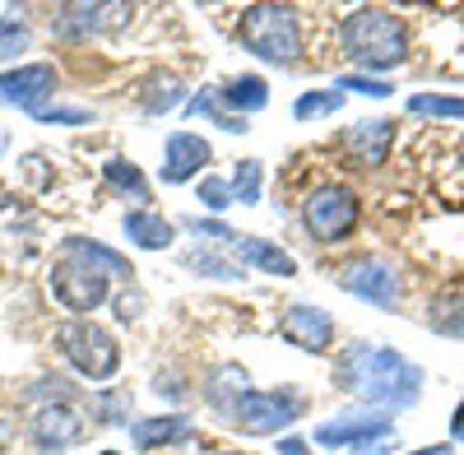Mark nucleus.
Returning <instances> with one entry per match:
<instances>
[{"instance_id":"35","label":"nucleus","mask_w":464,"mask_h":455,"mask_svg":"<svg viewBox=\"0 0 464 455\" xmlns=\"http://www.w3.org/2000/svg\"><path fill=\"white\" fill-rule=\"evenodd\" d=\"M279 455H312V446L302 437H279Z\"/></svg>"},{"instance_id":"34","label":"nucleus","mask_w":464,"mask_h":455,"mask_svg":"<svg viewBox=\"0 0 464 455\" xmlns=\"http://www.w3.org/2000/svg\"><path fill=\"white\" fill-rule=\"evenodd\" d=\"M140 307H144V297H140V293H121V297H116V316H121V321H135Z\"/></svg>"},{"instance_id":"21","label":"nucleus","mask_w":464,"mask_h":455,"mask_svg":"<svg viewBox=\"0 0 464 455\" xmlns=\"http://www.w3.org/2000/svg\"><path fill=\"white\" fill-rule=\"evenodd\" d=\"M422 321H428V330H437L446 339H464V293H437V297H428Z\"/></svg>"},{"instance_id":"25","label":"nucleus","mask_w":464,"mask_h":455,"mask_svg":"<svg viewBox=\"0 0 464 455\" xmlns=\"http://www.w3.org/2000/svg\"><path fill=\"white\" fill-rule=\"evenodd\" d=\"M339 107H343V93L339 89H306L293 102V117L297 121H321V117H334Z\"/></svg>"},{"instance_id":"10","label":"nucleus","mask_w":464,"mask_h":455,"mask_svg":"<svg viewBox=\"0 0 464 455\" xmlns=\"http://www.w3.org/2000/svg\"><path fill=\"white\" fill-rule=\"evenodd\" d=\"M279 339L302 353H330L334 344V316L325 307H316V302H293V307H284L279 316Z\"/></svg>"},{"instance_id":"18","label":"nucleus","mask_w":464,"mask_h":455,"mask_svg":"<svg viewBox=\"0 0 464 455\" xmlns=\"http://www.w3.org/2000/svg\"><path fill=\"white\" fill-rule=\"evenodd\" d=\"M196 437V423L186 413H159V419H140L130 423V441L135 450H159V446H186Z\"/></svg>"},{"instance_id":"26","label":"nucleus","mask_w":464,"mask_h":455,"mask_svg":"<svg viewBox=\"0 0 464 455\" xmlns=\"http://www.w3.org/2000/svg\"><path fill=\"white\" fill-rule=\"evenodd\" d=\"M102 177H107V186H116L121 196L149 200V181L140 177V168H135V163H126V159H107V163H102Z\"/></svg>"},{"instance_id":"24","label":"nucleus","mask_w":464,"mask_h":455,"mask_svg":"<svg viewBox=\"0 0 464 455\" xmlns=\"http://www.w3.org/2000/svg\"><path fill=\"white\" fill-rule=\"evenodd\" d=\"M413 117H432V121H464V98L450 93H413L409 98Z\"/></svg>"},{"instance_id":"32","label":"nucleus","mask_w":464,"mask_h":455,"mask_svg":"<svg viewBox=\"0 0 464 455\" xmlns=\"http://www.w3.org/2000/svg\"><path fill=\"white\" fill-rule=\"evenodd\" d=\"M186 228L196 233L200 242H223V247H232L242 233H232V228L223 223V218H186Z\"/></svg>"},{"instance_id":"30","label":"nucleus","mask_w":464,"mask_h":455,"mask_svg":"<svg viewBox=\"0 0 464 455\" xmlns=\"http://www.w3.org/2000/svg\"><path fill=\"white\" fill-rule=\"evenodd\" d=\"M200 205L209 209V214H223L227 205H237V200H232V181L227 177H200Z\"/></svg>"},{"instance_id":"4","label":"nucleus","mask_w":464,"mask_h":455,"mask_svg":"<svg viewBox=\"0 0 464 455\" xmlns=\"http://www.w3.org/2000/svg\"><path fill=\"white\" fill-rule=\"evenodd\" d=\"M306 413V395L302 391H288V386H279V391H246L242 395V404L232 409V428H237L242 437H275L279 441V432H288L297 419Z\"/></svg>"},{"instance_id":"8","label":"nucleus","mask_w":464,"mask_h":455,"mask_svg":"<svg viewBox=\"0 0 464 455\" xmlns=\"http://www.w3.org/2000/svg\"><path fill=\"white\" fill-rule=\"evenodd\" d=\"M391 437H395V423H391V413H381V409H353V413H339V419L316 428V446L353 450V455H362L376 441H391Z\"/></svg>"},{"instance_id":"27","label":"nucleus","mask_w":464,"mask_h":455,"mask_svg":"<svg viewBox=\"0 0 464 455\" xmlns=\"http://www.w3.org/2000/svg\"><path fill=\"white\" fill-rule=\"evenodd\" d=\"M260 177H265V168H260V159H242L237 168H232V200L237 205H260Z\"/></svg>"},{"instance_id":"31","label":"nucleus","mask_w":464,"mask_h":455,"mask_svg":"<svg viewBox=\"0 0 464 455\" xmlns=\"http://www.w3.org/2000/svg\"><path fill=\"white\" fill-rule=\"evenodd\" d=\"M33 33L19 24V19H0V61H14L19 52H28Z\"/></svg>"},{"instance_id":"11","label":"nucleus","mask_w":464,"mask_h":455,"mask_svg":"<svg viewBox=\"0 0 464 455\" xmlns=\"http://www.w3.org/2000/svg\"><path fill=\"white\" fill-rule=\"evenodd\" d=\"M52 93H56V65H47V61H33V65H19V70L0 74V102L5 107L43 111V102Z\"/></svg>"},{"instance_id":"33","label":"nucleus","mask_w":464,"mask_h":455,"mask_svg":"<svg viewBox=\"0 0 464 455\" xmlns=\"http://www.w3.org/2000/svg\"><path fill=\"white\" fill-rule=\"evenodd\" d=\"M33 117L47 121V126H89L93 111L89 107H43V111H33Z\"/></svg>"},{"instance_id":"1","label":"nucleus","mask_w":464,"mask_h":455,"mask_svg":"<svg viewBox=\"0 0 464 455\" xmlns=\"http://www.w3.org/2000/svg\"><path fill=\"white\" fill-rule=\"evenodd\" d=\"M334 386L343 395L362 400L367 409L400 413L422 400V367L409 363L400 349H381V344H367V339H353L334 358Z\"/></svg>"},{"instance_id":"17","label":"nucleus","mask_w":464,"mask_h":455,"mask_svg":"<svg viewBox=\"0 0 464 455\" xmlns=\"http://www.w3.org/2000/svg\"><path fill=\"white\" fill-rule=\"evenodd\" d=\"M251 391V376L242 363H218L205 372V404L214 413H223V419H232V409L242 404V395Z\"/></svg>"},{"instance_id":"29","label":"nucleus","mask_w":464,"mask_h":455,"mask_svg":"<svg viewBox=\"0 0 464 455\" xmlns=\"http://www.w3.org/2000/svg\"><path fill=\"white\" fill-rule=\"evenodd\" d=\"M93 423H130V395L126 391H98L93 395Z\"/></svg>"},{"instance_id":"14","label":"nucleus","mask_w":464,"mask_h":455,"mask_svg":"<svg viewBox=\"0 0 464 455\" xmlns=\"http://www.w3.org/2000/svg\"><path fill=\"white\" fill-rule=\"evenodd\" d=\"M391 144H395V121H381V117L353 121V126L343 131V149L362 168H381L385 159H391Z\"/></svg>"},{"instance_id":"12","label":"nucleus","mask_w":464,"mask_h":455,"mask_svg":"<svg viewBox=\"0 0 464 455\" xmlns=\"http://www.w3.org/2000/svg\"><path fill=\"white\" fill-rule=\"evenodd\" d=\"M84 428L89 423L70 404H43V409L33 413V423H28V437L43 446V450H70V446L84 441Z\"/></svg>"},{"instance_id":"19","label":"nucleus","mask_w":464,"mask_h":455,"mask_svg":"<svg viewBox=\"0 0 464 455\" xmlns=\"http://www.w3.org/2000/svg\"><path fill=\"white\" fill-rule=\"evenodd\" d=\"M121 228H126V237H130L135 247H144V251H168L172 237H177L172 218H163L159 209H130V214L121 218Z\"/></svg>"},{"instance_id":"28","label":"nucleus","mask_w":464,"mask_h":455,"mask_svg":"<svg viewBox=\"0 0 464 455\" xmlns=\"http://www.w3.org/2000/svg\"><path fill=\"white\" fill-rule=\"evenodd\" d=\"M334 89H339V93H362V98H391V93H395V84L385 80V74H362V70L339 74Z\"/></svg>"},{"instance_id":"7","label":"nucleus","mask_w":464,"mask_h":455,"mask_svg":"<svg viewBox=\"0 0 464 455\" xmlns=\"http://www.w3.org/2000/svg\"><path fill=\"white\" fill-rule=\"evenodd\" d=\"M339 288L362 297V302H372V307H381V312H395L400 302H404L400 270L385 256H376V251H362V256L348 260L343 270H339Z\"/></svg>"},{"instance_id":"15","label":"nucleus","mask_w":464,"mask_h":455,"mask_svg":"<svg viewBox=\"0 0 464 455\" xmlns=\"http://www.w3.org/2000/svg\"><path fill=\"white\" fill-rule=\"evenodd\" d=\"M232 260L242 265V270H260V275H279V279H293L297 275V260L269 237H251L242 233L237 242H232Z\"/></svg>"},{"instance_id":"13","label":"nucleus","mask_w":464,"mask_h":455,"mask_svg":"<svg viewBox=\"0 0 464 455\" xmlns=\"http://www.w3.org/2000/svg\"><path fill=\"white\" fill-rule=\"evenodd\" d=\"M205 163H214V149L205 135H190V131H172L168 144H163V181L168 186H181L190 177H200Z\"/></svg>"},{"instance_id":"20","label":"nucleus","mask_w":464,"mask_h":455,"mask_svg":"<svg viewBox=\"0 0 464 455\" xmlns=\"http://www.w3.org/2000/svg\"><path fill=\"white\" fill-rule=\"evenodd\" d=\"M218 102H223V111H232V117H251V111H260L269 102V84L260 80V74H232V80L218 89Z\"/></svg>"},{"instance_id":"9","label":"nucleus","mask_w":464,"mask_h":455,"mask_svg":"<svg viewBox=\"0 0 464 455\" xmlns=\"http://www.w3.org/2000/svg\"><path fill=\"white\" fill-rule=\"evenodd\" d=\"M52 297L61 302L65 312H98L102 302L111 297V279L107 275H93L84 270V265H74V260H61L56 270H52Z\"/></svg>"},{"instance_id":"5","label":"nucleus","mask_w":464,"mask_h":455,"mask_svg":"<svg viewBox=\"0 0 464 455\" xmlns=\"http://www.w3.org/2000/svg\"><path fill=\"white\" fill-rule=\"evenodd\" d=\"M56 349L65 353V363L89 376V382H107V376L121 367V349H116V339L111 330H102L98 321H84V316H74L56 330Z\"/></svg>"},{"instance_id":"2","label":"nucleus","mask_w":464,"mask_h":455,"mask_svg":"<svg viewBox=\"0 0 464 455\" xmlns=\"http://www.w3.org/2000/svg\"><path fill=\"white\" fill-rule=\"evenodd\" d=\"M334 43L339 52L353 61V70L362 74H385L409 61V28L400 15L381 10V5H358L339 15V28H334Z\"/></svg>"},{"instance_id":"36","label":"nucleus","mask_w":464,"mask_h":455,"mask_svg":"<svg viewBox=\"0 0 464 455\" xmlns=\"http://www.w3.org/2000/svg\"><path fill=\"white\" fill-rule=\"evenodd\" d=\"M450 437L455 441H464V400L455 404V413H450Z\"/></svg>"},{"instance_id":"22","label":"nucleus","mask_w":464,"mask_h":455,"mask_svg":"<svg viewBox=\"0 0 464 455\" xmlns=\"http://www.w3.org/2000/svg\"><path fill=\"white\" fill-rule=\"evenodd\" d=\"M181 265H186V270L190 275H200V279H242V265L237 260H232V256H223V251H214V247H190L186 256H181Z\"/></svg>"},{"instance_id":"38","label":"nucleus","mask_w":464,"mask_h":455,"mask_svg":"<svg viewBox=\"0 0 464 455\" xmlns=\"http://www.w3.org/2000/svg\"><path fill=\"white\" fill-rule=\"evenodd\" d=\"M98 455H121V450H98Z\"/></svg>"},{"instance_id":"16","label":"nucleus","mask_w":464,"mask_h":455,"mask_svg":"<svg viewBox=\"0 0 464 455\" xmlns=\"http://www.w3.org/2000/svg\"><path fill=\"white\" fill-rule=\"evenodd\" d=\"M61 260H74V265H84V270H93V275H107V279H130L135 275L121 251H111V247H102L93 237H65L61 242Z\"/></svg>"},{"instance_id":"23","label":"nucleus","mask_w":464,"mask_h":455,"mask_svg":"<svg viewBox=\"0 0 464 455\" xmlns=\"http://www.w3.org/2000/svg\"><path fill=\"white\" fill-rule=\"evenodd\" d=\"M140 107L149 111V117H163V111L181 107V80L177 74H153V80L144 84V93H140Z\"/></svg>"},{"instance_id":"6","label":"nucleus","mask_w":464,"mask_h":455,"mask_svg":"<svg viewBox=\"0 0 464 455\" xmlns=\"http://www.w3.org/2000/svg\"><path fill=\"white\" fill-rule=\"evenodd\" d=\"M358 214H362L358 191L353 186H339V181L316 186V191H306V200H302V228L312 233V242H325V247H334L353 233Z\"/></svg>"},{"instance_id":"3","label":"nucleus","mask_w":464,"mask_h":455,"mask_svg":"<svg viewBox=\"0 0 464 455\" xmlns=\"http://www.w3.org/2000/svg\"><path fill=\"white\" fill-rule=\"evenodd\" d=\"M237 43L269 65H297L306 52V19L293 5H246L237 15Z\"/></svg>"},{"instance_id":"37","label":"nucleus","mask_w":464,"mask_h":455,"mask_svg":"<svg viewBox=\"0 0 464 455\" xmlns=\"http://www.w3.org/2000/svg\"><path fill=\"white\" fill-rule=\"evenodd\" d=\"M409 455H450V446L437 441V446H418V450H409Z\"/></svg>"}]
</instances>
